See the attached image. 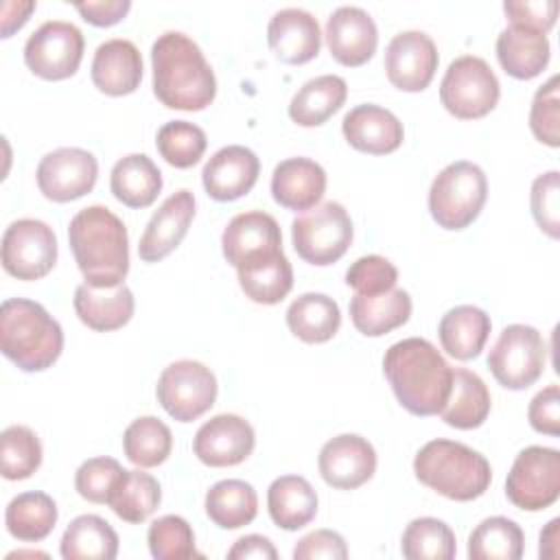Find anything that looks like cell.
Listing matches in <instances>:
<instances>
[{
	"label": "cell",
	"mask_w": 560,
	"mask_h": 560,
	"mask_svg": "<svg viewBox=\"0 0 560 560\" xmlns=\"http://www.w3.org/2000/svg\"><path fill=\"white\" fill-rule=\"evenodd\" d=\"M383 374L396 400L413 416H438L448 400L453 368L422 337L392 343L383 357Z\"/></svg>",
	"instance_id": "obj_1"
},
{
	"label": "cell",
	"mask_w": 560,
	"mask_h": 560,
	"mask_svg": "<svg viewBox=\"0 0 560 560\" xmlns=\"http://www.w3.org/2000/svg\"><path fill=\"white\" fill-rule=\"evenodd\" d=\"M153 94L168 109L199 112L217 96V77L197 42L166 31L151 46Z\"/></svg>",
	"instance_id": "obj_2"
},
{
	"label": "cell",
	"mask_w": 560,
	"mask_h": 560,
	"mask_svg": "<svg viewBox=\"0 0 560 560\" xmlns=\"http://www.w3.org/2000/svg\"><path fill=\"white\" fill-rule=\"evenodd\" d=\"M68 241L83 280L92 287H116L129 273V234L105 206L79 210L68 225Z\"/></svg>",
	"instance_id": "obj_3"
},
{
	"label": "cell",
	"mask_w": 560,
	"mask_h": 560,
	"mask_svg": "<svg viewBox=\"0 0 560 560\" xmlns=\"http://www.w3.org/2000/svg\"><path fill=\"white\" fill-rule=\"evenodd\" d=\"M0 348L20 370L42 372L59 359L63 330L39 302L9 298L0 308Z\"/></svg>",
	"instance_id": "obj_4"
},
{
	"label": "cell",
	"mask_w": 560,
	"mask_h": 560,
	"mask_svg": "<svg viewBox=\"0 0 560 560\" xmlns=\"http://www.w3.org/2000/svg\"><path fill=\"white\" fill-rule=\"evenodd\" d=\"M420 483L451 501L479 499L492 481L490 462L475 448L455 440H431L413 457Z\"/></svg>",
	"instance_id": "obj_5"
},
{
	"label": "cell",
	"mask_w": 560,
	"mask_h": 560,
	"mask_svg": "<svg viewBox=\"0 0 560 560\" xmlns=\"http://www.w3.org/2000/svg\"><path fill=\"white\" fill-rule=\"evenodd\" d=\"M488 199V179L481 166L457 160L444 166L429 188V212L444 230L468 228Z\"/></svg>",
	"instance_id": "obj_6"
},
{
	"label": "cell",
	"mask_w": 560,
	"mask_h": 560,
	"mask_svg": "<svg viewBox=\"0 0 560 560\" xmlns=\"http://www.w3.org/2000/svg\"><path fill=\"white\" fill-rule=\"evenodd\" d=\"M354 236L348 210L337 201L317 203L291 223V241L298 256L315 267L337 262L350 247Z\"/></svg>",
	"instance_id": "obj_7"
},
{
	"label": "cell",
	"mask_w": 560,
	"mask_h": 560,
	"mask_svg": "<svg viewBox=\"0 0 560 560\" xmlns=\"http://www.w3.org/2000/svg\"><path fill=\"white\" fill-rule=\"evenodd\" d=\"M501 96L494 70L477 55L453 59L440 83V101L448 114L462 120L488 116Z\"/></svg>",
	"instance_id": "obj_8"
},
{
	"label": "cell",
	"mask_w": 560,
	"mask_h": 560,
	"mask_svg": "<svg viewBox=\"0 0 560 560\" xmlns=\"http://www.w3.org/2000/svg\"><path fill=\"white\" fill-rule=\"evenodd\" d=\"M547 346L542 335L527 324H510L488 352V368L505 389L521 392L534 385L545 370Z\"/></svg>",
	"instance_id": "obj_9"
},
{
	"label": "cell",
	"mask_w": 560,
	"mask_h": 560,
	"mask_svg": "<svg viewBox=\"0 0 560 560\" xmlns=\"http://www.w3.org/2000/svg\"><path fill=\"white\" fill-rule=\"evenodd\" d=\"M217 392L219 385L212 370L192 359L166 365L155 385L158 402L177 422L201 418L214 405Z\"/></svg>",
	"instance_id": "obj_10"
},
{
	"label": "cell",
	"mask_w": 560,
	"mask_h": 560,
	"mask_svg": "<svg viewBox=\"0 0 560 560\" xmlns=\"http://www.w3.org/2000/svg\"><path fill=\"white\" fill-rule=\"evenodd\" d=\"M505 497L527 512L553 505L560 497V451L549 446L523 448L508 472Z\"/></svg>",
	"instance_id": "obj_11"
},
{
	"label": "cell",
	"mask_w": 560,
	"mask_h": 560,
	"mask_svg": "<svg viewBox=\"0 0 560 560\" xmlns=\"http://www.w3.org/2000/svg\"><path fill=\"white\" fill-rule=\"evenodd\" d=\"M85 39L79 26L63 20H48L37 26L24 44V63L46 81L72 77L83 59Z\"/></svg>",
	"instance_id": "obj_12"
},
{
	"label": "cell",
	"mask_w": 560,
	"mask_h": 560,
	"mask_svg": "<svg viewBox=\"0 0 560 560\" xmlns=\"http://www.w3.org/2000/svg\"><path fill=\"white\" fill-rule=\"evenodd\" d=\"M57 262V236L39 219H18L2 234V267L18 280H39Z\"/></svg>",
	"instance_id": "obj_13"
},
{
	"label": "cell",
	"mask_w": 560,
	"mask_h": 560,
	"mask_svg": "<svg viewBox=\"0 0 560 560\" xmlns=\"http://www.w3.org/2000/svg\"><path fill=\"white\" fill-rule=\"evenodd\" d=\"M35 177L39 192L46 199L68 203L94 188L98 177V162L85 149L59 147L39 160Z\"/></svg>",
	"instance_id": "obj_14"
},
{
	"label": "cell",
	"mask_w": 560,
	"mask_h": 560,
	"mask_svg": "<svg viewBox=\"0 0 560 560\" xmlns=\"http://www.w3.org/2000/svg\"><path fill=\"white\" fill-rule=\"evenodd\" d=\"M221 249L234 269L278 256L282 254L280 225L262 210L241 212L225 225L221 234Z\"/></svg>",
	"instance_id": "obj_15"
},
{
	"label": "cell",
	"mask_w": 560,
	"mask_h": 560,
	"mask_svg": "<svg viewBox=\"0 0 560 560\" xmlns=\"http://www.w3.org/2000/svg\"><path fill=\"white\" fill-rule=\"evenodd\" d=\"M438 48L422 31H402L385 48V72L394 88L402 92H422L438 70Z\"/></svg>",
	"instance_id": "obj_16"
},
{
	"label": "cell",
	"mask_w": 560,
	"mask_h": 560,
	"mask_svg": "<svg viewBox=\"0 0 560 560\" xmlns=\"http://www.w3.org/2000/svg\"><path fill=\"white\" fill-rule=\"evenodd\" d=\"M256 444L254 427L236 413H219L206 420L192 440L197 459L212 468L236 466L245 462Z\"/></svg>",
	"instance_id": "obj_17"
},
{
	"label": "cell",
	"mask_w": 560,
	"mask_h": 560,
	"mask_svg": "<svg viewBox=\"0 0 560 560\" xmlns=\"http://www.w3.org/2000/svg\"><path fill=\"white\" fill-rule=\"evenodd\" d=\"M317 468L330 488L354 490L374 477L376 451L365 438L341 433L322 446Z\"/></svg>",
	"instance_id": "obj_18"
},
{
	"label": "cell",
	"mask_w": 560,
	"mask_h": 560,
	"mask_svg": "<svg viewBox=\"0 0 560 560\" xmlns=\"http://www.w3.org/2000/svg\"><path fill=\"white\" fill-rule=\"evenodd\" d=\"M326 44L330 55L348 68L363 66L378 46V28L372 15L354 4L337 7L326 22Z\"/></svg>",
	"instance_id": "obj_19"
},
{
	"label": "cell",
	"mask_w": 560,
	"mask_h": 560,
	"mask_svg": "<svg viewBox=\"0 0 560 560\" xmlns=\"http://www.w3.org/2000/svg\"><path fill=\"white\" fill-rule=\"evenodd\" d=\"M260 160L243 144H228L214 151L201 171V182L214 201H234L247 195L258 182Z\"/></svg>",
	"instance_id": "obj_20"
},
{
	"label": "cell",
	"mask_w": 560,
	"mask_h": 560,
	"mask_svg": "<svg viewBox=\"0 0 560 560\" xmlns=\"http://www.w3.org/2000/svg\"><path fill=\"white\" fill-rule=\"evenodd\" d=\"M195 219V195L186 188L173 192L162 201V206L149 219L140 245L138 256L144 262H158L166 258L177 245L184 241L190 223Z\"/></svg>",
	"instance_id": "obj_21"
},
{
	"label": "cell",
	"mask_w": 560,
	"mask_h": 560,
	"mask_svg": "<svg viewBox=\"0 0 560 560\" xmlns=\"http://www.w3.org/2000/svg\"><path fill=\"white\" fill-rule=\"evenodd\" d=\"M267 42L271 52L289 66H300L317 57L322 31L315 15L304 9L287 7L271 15L267 24Z\"/></svg>",
	"instance_id": "obj_22"
},
{
	"label": "cell",
	"mask_w": 560,
	"mask_h": 560,
	"mask_svg": "<svg viewBox=\"0 0 560 560\" xmlns=\"http://www.w3.org/2000/svg\"><path fill=\"white\" fill-rule=\"evenodd\" d=\"M341 131L352 149L370 155H387L396 151L405 138L398 116L374 103L352 107L341 120Z\"/></svg>",
	"instance_id": "obj_23"
},
{
	"label": "cell",
	"mask_w": 560,
	"mask_h": 560,
	"mask_svg": "<svg viewBox=\"0 0 560 560\" xmlns=\"http://www.w3.org/2000/svg\"><path fill=\"white\" fill-rule=\"evenodd\" d=\"M90 74L92 83L107 96L131 94L142 81V55L129 39H107L94 50Z\"/></svg>",
	"instance_id": "obj_24"
},
{
	"label": "cell",
	"mask_w": 560,
	"mask_h": 560,
	"mask_svg": "<svg viewBox=\"0 0 560 560\" xmlns=\"http://www.w3.org/2000/svg\"><path fill=\"white\" fill-rule=\"evenodd\" d=\"M326 192V171L311 158H287L271 173L273 201L287 210L304 212Z\"/></svg>",
	"instance_id": "obj_25"
},
{
	"label": "cell",
	"mask_w": 560,
	"mask_h": 560,
	"mask_svg": "<svg viewBox=\"0 0 560 560\" xmlns=\"http://www.w3.org/2000/svg\"><path fill=\"white\" fill-rule=\"evenodd\" d=\"M133 308V293L125 282L105 289L83 282L74 291L77 317L96 332L122 328L131 319Z\"/></svg>",
	"instance_id": "obj_26"
},
{
	"label": "cell",
	"mask_w": 560,
	"mask_h": 560,
	"mask_svg": "<svg viewBox=\"0 0 560 560\" xmlns=\"http://www.w3.org/2000/svg\"><path fill=\"white\" fill-rule=\"evenodd\" d=\"M490 315L472 304H459L446 311L438 326L442 350L457 361H470L479 357L490 337Z\"/></svg>",
	"instance_id": "obj_27"
},
{
	"label": "cell",
	"mask_w": 560,
	"mask_h": 560,
	"mask_svg": "<svg viewBox=\"0 0 560 560\" xmlns=\"http://www.w3.org/2000/svg\"><path fill=\"white\" fill-rule=\"evenodd\" d=\"M551 57V46L545 33L523 28V26H508L497 37V59L501 68L521 81L538 77Z\"/></svg>",
	"instance_id": "obj_28"
},
{
	"label": "cell",
	"mask_w": 560,
	"mask_h": 560,
	"mask_svg": "<svg viewBox=\"0 0 560 560\" xmlns=\"http://www.w3.org/2000/svg\"><path fill=\"white\" fill-rule=\"evenodd\" d=\"M411 315V298L405 289H389L378 295H359L350 300V319L365 337H381L407 324Z\"/></svg>",
	"instance_id": "obj_29"
},
{
	"label": "cell",
	"mask_w": 560,
	"mask_h": 560,
	"mask_svg": "<svg viewBox=\"0 0 560 560\" xmlns=\"http://www.w3.org/2000/svg\"><path fill=\"white\" fill-rule=\"evenodd\" d=\"M267 510L271 521L287 532L306 527L317 514V492L300 475H282L267 490Z\"/></svg>",
	"instance_id": "obj_30"
},
{
	"label": "cell",
	"mask_w": 560,
	"mask_h": 560,
	"mask_svg": "<svg viewBox=\"0 0 560 560\" xmlns=\"http://www.w3.org/2000/svg\"><path fill=\"white\" fill-rule=\"evenodd\" d=\"M112 195L127 208H149L162 190V173L144 153L120 158L109 175Z\"/></svg>",
	"instance_id": "obj_31"
},
{
	"label": "cell",
	"mask_w": 560,
	"mask_h": 560,
	"mask_svg": "<svg viewBox=\"0 0 560 560\" xmlns=\"http://www.w3.org/2000/svg\"><path fill=\"white\" fill-rule=\"evenodd\" d=\"M492 400L483 378L466 368L453 370V383L446 405L440 411V418L455 429L470 431L486 422Z\"/></svg>",
	"instance_id": "obj_32"
},
{
	"label": "cell",
	"mask_w": 560,
	"mask_h": 560,
	"mask_svg": "<svg viewBox=\"0 0 560 560\" xmlns=\"http://www.w3.org/2000/svg\"><path fill=\"white\" fill-rule=\"evenodd\" d=\"M348 85L339 74H319L308 79L289 103V118L300 127H319L341 109Z\"/></svg>",
	"instance_id": "obj_33"
},
{
	"label": "cell",
	"mask_w": 560,
	"mask_h": 560,
	"mask_svg": "<svg viewBox=\"0 0 560 560\" xmlns=\"http://www.w3.org/2000/svg\"><path fill=\"white\" fill-rule=\"evenodd\" d=\"M287 326L304 343L330 341L341 326L339 304L326 293H302L287 308Z\"/></svg>",
	"instance_id": "obj_34"
},
{
	"label": "cell",
	"mask_w": 560,
	"mask_h": 560,
	"mask_svg": "<svg viewBox=\"0 0 560 560\" xmlns=\"http://www.w3.org/2000/svg\"><path fill=\"white\" fill-rule=\"evenodd\" d=\"M59 553L66 560H114L118 556V534L105 518L81 514L66 527Z\"/></svg>",
	"instance_id": "obj_35"
},
{
	"label": "cell",
	"mask_w": 560,
	"mask_h": 560,
	"mask_svg": "<svg viewBox=\"0 0 560 560\" xmlns=\"http://www.w3.org/2000/svg\"><path fill=\"white\" fill-rule=\"evenodd\" d=\"M57 516L59 512L52 497L39 490H31L9 501L4 510V525L15 540L39 542L55 529Z\"/></svg>",
	"instance_id": "obj_36"
},
{
	"label": "cell",
	"mask_w": 560,
	"mask_h": 560,
	"mask_svg": "<svg viewBox=\"0 0 560 560\" xmlns=\"http://www.w3.org/2000/svg\"><path fill=\"white\" fill-rule=\"evenodd\" d=\"M206 514L221 529L249 525L258 514V497L243 479H221L206 492Z\"/></svg>",
	"instance_id": "obj_37"
},
{
	"label": "cell",
	"mask_w": 560,
	"mask_h": 560,
	"mask_svg": "<svg viewBox=\"0 0 560 560\" xmlns=\"http://www.w3.org/2000/svg\"><path fill=\"white\" fill-rule=\"evenodd\" d=\"M236 276L245 298L265 306L282 302L293 287V269L284 252L267 260L241 267L236 269Z\"/></svg>",
	"instance_id": "obj_38"
},
{
	"label": "cell",
	"mask_w": 560,
	"mask_h": 560,
	"mask_svg": "<svg viewBox=\"0 0 560 560\" xmlns=\"http://www.w3.org/2000/svg\"><path fill=\"white\" fill-rule=\"evenodd\" d=\"M525 534L508 516L483 518L468 536L470 560H518L523 556Z\"/></svg>",
	"instance_id": "obj_39"
},
{
	"label": "cell",
	"mask_w": 560,
	"mask_h": 560,
	"mask_svg": "<svg viewBox=\"0 0 560 560\" xmlns=\"http://www.w3.org/2000/svg\"><path fill=\"white\" fill-rule=\"evenodd\" d=\"M122 451L125 457L140 468L160 466L173 451V433L155 416L136 418L122 433Z\"/></svg>",
	"instance_id": "obj_40"
},
{
	"label": "cell",
	"mask_w": 560,
	"mask_h": 560,
	"mask_svg": "<svg viewBox=\"0 0 560 560\" xmlns=\"http://www.w3.org/2000/svg\"><path fill=\"white\" fill-rule=\"evenodd\" d=\"M160 501L162 490L153 475L142 470H125L107 505L118 518L127 523H142L158 510Z\"/></svg>",
	"instance_id": "obj_41"
},
{
	"label": "cell",
	"mask_w": 560,
	"mask_h": 560,
	"mask_svg": "<svg viewBox=\"0 0 560 560\" xmlns=\"http://www.w3.org/2000/svg\"><path fill=\"white\" fill-rule=\"evenodd\" d=\"M400 551L407 560H451L457 553V540L444 521L420 516L405 527Z\"/></svg>",
	"instance_id": "obj_42"
},
{
	"label": "cell",
	"mask_w": 560,
	"mask_h": 560,
	"mask_svg": "<svg viewBox=\"0 0 560 560\" xmlns=\"http://www.w3.org/2000/svg\"><path fill=\"white\" fill-rule=\"evenodd\" d=\"M42 466V442L33 429L11 424L0 435V470L9 481L28 479Z\"/></svg>",
	"instance_id": "obj_43"
},
{
	"label": "cell",
	"mask_w": 560,
	"mask_h": 560,
	"mask_svg": "<svg viewBox=\"0 0 560 560\" xmlns=\"http://www.w3.org/2000/svg\"><path fill=\"white\" fill-rule=\"evenodd\" d=\"M155 147L160 155L175 168L195 166L208 147L206 131L188 120H171L158 129Z\"/></svg>",
	"instance_id": "obj_44"
},
{
	"label": "cell",
	"mask_w": 560,
	"mask_h": 560,
	"mask_svg": "<svg viewBox=\"0 0 560 560\" xmlns=\"http://www.w3.org/2000/svg\"><path fill=\"white\" fill-rule=\"evenodd\" d=\"M149 551L155 560H188L201 558L195 549V534L186 518L177 514H164L149 525L147 532Z\"/></svg>",
	"instance_id": "obj_45"
},
{
	"label": "cell",
	"mask_w": 560,
	"mask_h": 560,
	"mask_svg": "<svg viewBox=\"0 0 560 560\" xmlns=\"http://www.w3.org/2000/svg\"><path fill=\"white\" fill-rule=\"evenodd\" d=\"M122 472L125 468L114 457H90L77 468L74 488L90 503H109Z\"/></svg>",
	"instance_id": "obj_46"
},
{
	"label": "cell",
	"mask_w": 560,
	"mask_h": 560,
	"mask_svg": "<svg viewBox=\"0 0 560 560\" xmlns=\"http://www.w3.org/2000/svg\"><path fill=\"white\" fill-rule=\"evenodd\" d=\"M529 129L534 138L547 147H560V96H558V74L549 77L532 98L529 107Z\"/></svg>",
	"instance_id": "obj_47"
},
{
	"label": "cell",
	"mask_w": 560,
	"mask_h": 560,
	"mask_svg": "<svg viewBox=\"0 0 560 560\" xmlns=\"http://www.w3.org/2000/svg\"><path fill=\"white\" fill-rule=\"evenodd\" d=\"M398 269L385 256L368 254L357 258L346 271V284L359 295H378L396 287Z\"/></svg>",
	"instance_id": "obj_48"
},
{
	"label": "cell",
	"mask_w": 560,
	"mask_h": 560,
	"mask_svg": "<svg viewBox=\"0 0 560 560\" xmlns=\"http://www.w3.org/2000/svg\"><path fill=\"white\" fill-rule=\"evenodd\" d=\"M532 217L536 225L549 236H560V173L547 171L538 175L529 192Z\"/></svg>",
	"instance_id": "obj_49"
},
{
	"label": "cell",
	"mask_w": 560,
	"mask_h": 560,
	"mask_svg": "<svg viewBox=\"0 0 560 560\" xmlns=\"http://www.w3.org/2000/svg\"><path fill=\"white\" fill-rule=\"evenodd\" d=\"M503 11L512 26L532 28L545 33L556 24L558 18V2L556 0H505Z\"/></svg>",
	"instance_id": "obj_50"
},
{
	"label": "cell",
	"mask_w": 560,
	"mask_h": 560,
	"mask_svg": "<svg viewBox=\"0 0 560 560\" xmlns=\"http://www.w3.org/2000/svg\"><path fill=\"white\" fill-rule=\"evenodd\" d=\"M293 558L295 560H313V558L346 560L348 547L341 534L332 529H315L298 540V545L293 547Z\"/></svg>",
	"instance_id": "obj_51"
},
{
	"label": "cell",
	"mask_w": 560,
	"mask_h": 560,
	"mask_svg": "<svg viewBox=\"0 0 560 560\" xmlns=\"http://www.w3.org/2000/svg\"><path fill=\"white\" fill-rule=\"evenodd\" d=\"M527 420L534 431L545 435H560V389L558 385H547L540 389L527 407Z\"/></svg>",
	"instance_id": "obj_52"
},
{
	"label": "cell",
	"mask_w": 560,
	"mask_h": 560,
	"mask_svg": "<svg viewBox=\"0 0 560 560\" xmlns=\"http://www.w3.org/2000/svg\"><path fill=\"white\" fill-rule=\"evenodd\" d=\"M74 9L81 18L94 26H114L118 24L131 9L129 0H88L74 2Z\"/></svg>",
	"instance_id": "obj_53"
},
{
	"label": "cell",
	"mask_w": 560,
	"mask_h": 560,
	"mask_svg": "<svg viewBox=\"0 0 560 560\" xmlns=\"http://www.w3.org/2000/svg\"><path fill=\"white\" fill-rule=\"evenodd\" d=\"M228 558L230 560H245V558H267V560H276L278 551L273 547V542L267 536L260 534H247L241 536L230 549H228Z\"/></svg>",
	"instance_id": "obj_54"
},
{
	"label": "cell",
	"mask_w": 560,
	"mask_h": 560,
	"mask_svg": "<svg viewBox=\"0 0 560 560\" xmlns=\"http://www.w3.org/2000/svg\"><path fill=\"white\" fill-rule=\"evenodd\" d=\"M35 11V2H4L2 4V37H11L13 31L22 28L28 15Z\"/></svg>",
	"instance_id": "obj_55"
},
{
	"label": "cell",
	"mask_w": 560,
	"mask_h": 560,
	"mask_svg": "<svg viewBox=\"0 0 560 560\" xmlns=\"http://www.w3.org/2000/svg\"><path fill=\"white\" fill-rule=\"evenodd\" d=\"M560 518H551L547 523V527L540 532V547H538V556L540 558H549L556 560L560 553L558 540H560Z\"/></svg>",
	"instance_id": "obj_56"
}]
</instances>
